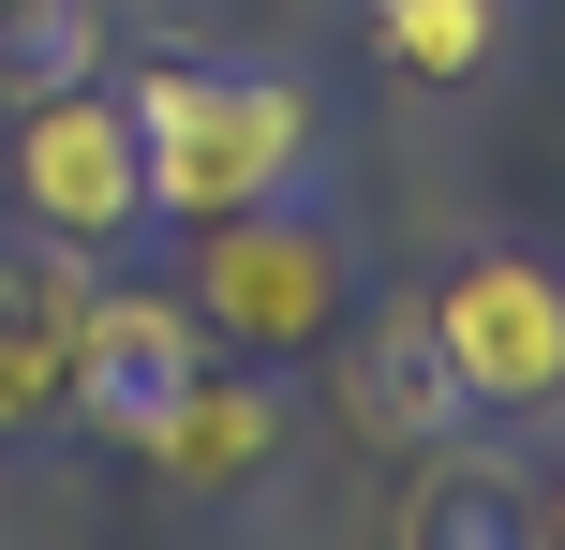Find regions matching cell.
<instances>
[{
  "label": "cell",
  "mask_w": 565,
  "mask_h": 550,
  "mask_svg": "<svg viewBox=\"0 0 565 550\" xmlns=\"http://www.w3.org/2000/svg\"><path fill=\"white\" fill-rule=\"evenodd\" d=\"M417 327L447 357L461 417H565V268L551 254H461Z\"/></svg>",
  "instance_id": "3"
},
{
  "label": "cell",
  "mask_w": 565,
  "mask_h": 550,
  "mask_svg": "<svg viewBox=\"0 0 565 550\" xmlns=\"http://www.w3.org/2000/svg\"><path fill=\"white\" fill-rule=\"evenodd\" d=\"M536 550H565V462L536 476Z\"/></svg>",
  "instance_id": "11"
},
{
  "label": "cell",
  "mask_w": 565,
  "mask_h": 550,
  "mask_svg": "<svg viewBox=\"0 0 565 550\" xmlns=\"http://www.w3.org/2000/svg\"><path fill=\"white\" fill-rule=\"evenodd\" d=\"M119 446H135V462H164L179 492H254L268 446H282V387H268V357H194L164 402L119 417Z\"/></svg>",
  "instance_id": "6"
},
{
  "label": "cell",
  "mask_w": 565,
  "mask_h": 550,
  "mask_svg": "<svg viewBox=\"0 0 565 550\" xmlns=\"http://www.w3.org/2000/svg\"><path fill=\"white\" fill-rule=\"evenodd\" d=\"M194 313L224 357H328L342 327H358V238L328 224V208L268 194V208H224V224H194Z\"/></svg>",
  "instance_id": "2"
},
{
  "label": "cell",
  "mask_w": 565,
  "mask_h": 550,
  "mask_svg": "<svg viewBox=\"0 0 565 550\" xmlns=\"http://www.w3.org/2000/svg\"><path fill=\"white\" fill-rule=\"evenodd\" d=\"M15 208L75 254H119L149 224V149H135V105L105 75H60V89H15Z\"/></svg>",
  "instance_id": "4"
},
{
  "label": "cell",
  "mask_w": 565,
  "mask_h": 550,
  "mask_svg": "<svg viewBox=\"0 0 565 550\" xmlns=\"http://www.w3.org/2000/svg\"><path fill=\"white\" fill-rule=\"evenodd\" d=\"M342 402H358L372 446H417V432H447V417H461V387H447V357H431V327L387 313V327H372V357L342 373Z\"/></svg>",
  "instance_id": "8"
},
{
  "label": "cell",
  "mask_w": 565,
  "mask_h": 550,
  "mask_svg": "<svg viewBox=\"0 0 565 550\" xmlns=\"http://www.w3.org/2000/svg\"><path fill=\"white\" fill-rule=\"evenodd\" d=\"M89 298H105V254L15 224L0 238V446L75 417V373H89Z\"/></svg>",
  "instance_id": "5"
},
{
  "label": "cell",
  "mask_w": 565,
  "mask_h": 550,
  "mask_svg": "<svg viewBox=\"0 0 565 550\" xmlns=\"http://www.w3.org/2000/svg\"><path fill=\"white\" fill-rule=\"evenodd\" d=\"M119 105H135V149H149V224L268 208V194H298L312 149H328L312 89L268 75V60H149Z\"/></svg>",
  "instance_id": "1"
},
{
  "label": "cell",
  "mask_w": 565,
  "mask_h": 550,
  "mask_svg": "<svg viewBox=\"0 0 565 550\" xmlns=\"http://www.w3.org/2000/svg\"><path fill=\"white\" fill-rule=\"evenodd\" d=\"M372 60L417 89H461L507 60V0H372Z\"/></svg>",
  "instance_id": "9"
},
{
  "label": "cell",
  "mask_w": 565,
  "mask_h": 550,
  "mask_svg": "<svg viewBox=\"0 0 565 550\" xmlns=\"http://www.w3.org/2000/svg\"><path fill=\"white\" fill-rule=\"evenodd\" d=\"M194 357H224L194 298H164V283H105V298H89V373H75V417H105V432H119V417H135V402H164Z\"/></svg>",
  "instance_id": "7"
},
{
  "label": "cell",
  "mask_w": 565,
  "mask_h": 550,
  "mask_svg": "<svg viewBox=\"0 0 565 550\" xmlns=\"http://www.w3.org/2000/svg\"><path fill=\"white\" fill-rule=\"evenodd\" d=\"M105 45V0H0V89H60Z\"/></svg>",
  "instance_id": "10"
}]
</instances>
